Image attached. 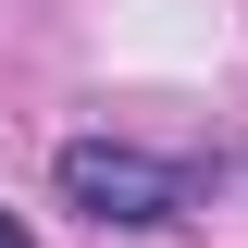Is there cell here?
Segmentation results:
<instances>
[{
    "label": "cell",
    "mask_w": 248,
    "mask_h": 248,
    "mask_svg": "<svg viewBox=\"0 0 248 248\" xmlns=\"http://www.w3.org/2000/svg\"><path fill=\"white\" fill-rule=\"evenodd\" d=\"M0 248H25V223H13V211H0Z\"/></svg>",
    "instance_id": "cell-2"
},
{
    "label": "cell",
    "mask_w": 248,
    "mask_h": 248,
    "mask_svg": "<svg viewBox=\"0 0 248 248\" xmlns=\"http://www.w3.org/2000/svg\"><path fill=\"white\" fill-rule=\"evenodd\" d=\"M62 199L87 223H174L186 211V174L149 161V149H112V137H75V149H62Z\"/></svg>",
    "instance_id": "cell-1"
}]
</instances>
